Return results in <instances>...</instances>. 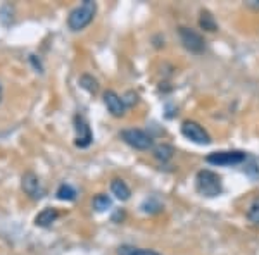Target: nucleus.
Returning a JSON list of instances; mask_svg holds the SVG:
<instances>
[{
  "label": "nucleus",
  "mask_w": 259,
  "mask_h": 255,
  "mask_svg": "<svg viewBox=\"0 0 259 255\" xmlns=\"http://www.w3.org/2000/svg\"><path fill=\"white\" fill-rule=\"evenodd\" d=\"M123 102H124V106L128 107H133L137 102H139V95L135 93V91H126V95L123 97Z\"/></svg>",
  "instance_id": "nucleus-18"
},
{
  "label": "nucleus",
  "mask_w": 259,
  "mask_h": 255,
  "mask_svg": "<svg viewBox=\"0 0 259 255\" xmlns=\"http://www.w3.org/2000/svg\"><path fill=\"white\" fill-rule=\"evenodd\" d=\"M21 188H23L24 193L33 200H38L41 196L40 179L35 173H31V171H28V173L23 174V178H21Z\"/></svg>",
  "instance_id": "nucleus-9"
},
{
  "label": "nucleus",
  "mask_w": 259,
  "mask_h": 255,
  "mask_svg": "<svg viewBox=\"0 0 259 255\" xmlns=\"http://www.w3.org/2000/svg\"><path fill=\"white\" fill-rule=\"evenodd\" d=\"M173 156H175V148L171 147V145H168V143L157 145V147L154 148V157H156L157 161H161V162L171 161Z\"/></svg>",
  "instance_id": "nucleus-13"
},
{
  "label": "nucleus",
  "mask_w": 259,
  "mask_h": 255,
  "mask_svg": "<svg viewBox=\"0 0 259 255\" xmlns=\"http://www.w3.org/2000/svg\"><path fill=\"white\" fill-rule=\"evenodd\" d=\"M111 191H112V195H114L116 198L121 200V202H126L130 196H132V190H130V186L119 178H116V179H112V181H111Z\"/></svg>",
  "instance_id": "nucleus-10"
},
{
  "label": "nucleus",
  "mask_w": 259,
  "mask_h": 255,
  "mask_svg": "<svg viewBox=\"0 0 259 255\" xmlns=\"http://www.w3.org/2000/svg\"><path fill=\"white\" fill-rule=\"evenodd\" d=\"M74 129H76V140H74V145H76L78 148L90 147L92 141H94V135H92V129L83 116H76V118H74Z\"/></svg>",
  "instance_id": "nucleus-7"
},
{
  "label": "nucleus",
  "mask_w": 259,
  "mask_h": 255,
  "mask_svg": "<svg viewBox=\"0 0 259 255\" xmlns=\"http://www.w3.org/2000/svg\"><path fill=\"white\" fill-rule=\"evenodd\" d=\"M195 188L202 196H218L223 191V185H221V178L216 173L209 169H202L195 176Z\"/></svg>",
  "instance_id": "nucleus-2"
},
{
  "label": "nucleus",
  "mask_w": 259,
  "mask_h": 255,
  "mask_svg": "<svg viewBox=\"0 0 259 255\" xmlns=\"http://www.w3.org/2000/svg\"><path fill=\"white\" fill-rule=\"evenodd\" d=\"M132 255H161L156 250H147V248H135L132 252Z\"/></svg>",
  "instance_id": "nucleus-19"
},
{
  "label": "nucleus",
  "mask_w": 259,
  "mask_h": 255,
  "mask_svg": "<svg viewBox=\"0 0 259 255\" xmlns=\"http://www.w3.org/2000/svg\"><path fill=\"white\" fill-rule=\"evenodd\" d=\"M97 12V4L94 0H83L76 9L71 11L68 18V26L71 31H81L94 21Z\"/></svg>",
  "instance_id": "nucleus-1"
},
{
  "label": "nucleus",
  "mask_w": 259,
  "mask_h": 255,
  "mask_svg": "<svg viewBox=\"0 0 259 255\" xmlns=\"http://www.w3.org/2000/svg\"><path fill=\"white\" fill-rule=\"evenodd\" d=\"M92 206H94V209H95L97 212H106L107 209H111L112 200L109 198V195L99 193L94 200H92Z\"/></svg>",
  "instance_id": "nucleus-15"
},
{
  "label": "nucleus",
  "mask_w": 259,
  "mask_h": 255,
  "mask_svg": "<svg viewBox=\"0 0 259 255\" xmlns=\"http://www.w3.org/2000/svg\"><path fill=\"white\" fill-rule=\"evenodd\" d=\"M104 104H106L107 111L111 112L114 118H123L126 114V106L123 102V97H119L116 91L112 90H107L104 93Z\"/></svg>",
  "instance_id": "nucleus-8"
},
{
  "label": "nucleus",
  "mask_w": 259,
  "mask_h": 255,
  "mask_svg": "<svg viewBox=\"0 0 259 255\" xmlns=\"http://www.w3.org/2000/svg\"><path fill=\"white\" fill-rule=\"evenodd\" d=\"M135 250V246H128V245H124V246H119V250H118V255H132V252Z\"/></svg>",
  "instance_id": "nucleus-20"
},
{
  "label": "nucleus",
  "mask_w": 259,
  "mask_h": 255,
  "mask_svg": "<svg viewBox=\"0 0 259 255\" xmlns=\"http://www.w3.org/2000/svg\"><path fill=\"white\" fill-rule=\"evenodd\" d=\"M199 26H200V30H204V31H209V33L218 31V23H216L214 16H212L209 11H200Z\"/></svg>",
  "instance_id": "nucleus-12"
},
{
  "label": "nucleus",
  "mask_w": 259,
  "mask_h": 255,
  "mask_svg": "<svg viewBox=\"0 0 259 255\" xmlns=\"http://www.w3.org/2000/svg\"><path fill=\"white\" fill-rule=\"evenodd\" d=\"M80 86L92 95H95L99 91V81L94 76H90V74H83L80 78Z\"/></svg>",
  "instance_id": "nucleus-16"
},
{
  "label": "nucleus",
  "mask_w": 259,
  "mask_h": 255,
  "mask_svg": "<svg viewBox=\"0 0 259 255\" xmlns=\"http://www.w3.org/2000/svg\"><path fill=\"white\" fill-rule=\"evenodd\" d=\"M245 154L239 150H232V152H212L206 157V162L211 166H237L245 161Z\"/></svg>",
  "instance_id": "nucleus-6"
},
{
  "label": "nucleus",
  "mask_w": 259,
  "mask_h": 255,
  "mask_svg": "<svg viewBox=\"0 0 259 255\" xmlns=\"http://www.w3.org/2000/svg\"><path fill=\"white\" fill-rule=\"evenodd\" d=\"M247 219H249L252 224H259V196H257V198H254V200H252V203L249 206Z\"/></svg>",
  "instance_id": "nucleus-17"
},
{
  "label": "nucleus",
  "mask_w": 259,
  "mask_h": 255,
  "mask_svg": "<svg viewBox=\"0 0 259 255\" xmlns=\"http://www.w3.org/2000/svg\"><path fill=\"white\" fill-rule=\"evenodd\" d=\"M0 102H2V83H0Z\"/></svg>",
  "instance_id": "nucleus-22"
},
{
  "label": "nucleus",
  "mask_w": 259,
  "mask_h": 255,
  "mask_svg": "<svg viewBox=\"0 0 259 255\" xmlns=\"http://www.w3.org/2000/svg\"><path fill=\"white\" fill-rule=\"evenodd\" d=\"M57 217H59V212H57L56 209H52V207L44 209V211L35 217V224L40 226V228H47V226L52 224Z\"/></svg>",
  "instance_id": "nucleus-11"
},
{
  "label": "nucleus",
  "mask_w": 259,
  "mask_h": 255,
  "mask_svg": "<svg viewBox=\"0 0 259 255\" xmlns=\"http://www.w3.org/2000/svg\"><path fill=\"white\" fill-rule=\"evenodd\" d=\"M30 61L33 62V66H35V68L38 69V73H44V66H41L40 59L36 61V56H30Z\"/></svg>",
  "instance_id": "nucleus-21"
},
{
  "label": "nucleus",
  "mask_w": 259,
  "mask_h": 255,
  "mask_svg": "<svg viewBox=\"0 0 259 255\" xmlns=\"http://www.w3.org/2000/svg\"><path fill=\"white\" fill-rule=\"evenodd\" d=\"M182 135L185 136L187 140L194 141V143H197V145H209L211 143L209 133L200 126L199 123H195V121H183Z\"/></svg>",
  "instance_id": "nucleus-5"
},
{
  "label": "nucleus",
  "mask_w": 259,
  "mask_h": 255,
  "mask_svg": "<svg viewBox=\"0 0 259 255\" xmlns=\"http://www.w3.org/2000/svg\"><path fill=\"white\" fill-rule=\"evenodd\" d=\"M76 190H74L73 186L68 185V183H62V185L57 188L56 191V196L59 200H64V202H73V200H76Z\"/></svg>",
  "instance_id": "nucleus-14"
},
{
  "label": "nucleus",
  "mask_w": 259,
  "mask_h": 255,
  "mask_svg": "<svg viewBox=\"0 0 259 255\" xmlns=\"http://www.w3.org/2000/svg\"><path fill=\"white\" fill-rule=\"evenodd\" d=\"M121 138L126 145H130L135 150H149L154 147V140L149 133H145L144 129L130 128L121 131Z\"/></svg>",
  "instance_id": "nucleus-3"
},
{
  "label": "nucleus",
  "mask_w": 259,
  "mask_h": 255,
  "mask_svg": "<svg viewBox=\"0 0 259 255\" xmlns=\"http://www.w3.org/2000/svg\"><path fill=\"white\" fill-rule=\"evenodd\" d=\"M178 35H180V40H182L183 47L189 50V52H192V54L204 52L206 41H204V38L195 30L187 28V26H180L178 28Z\"/></svg>",
  "instance_id": "nucleus-4"
}]
</instances>
